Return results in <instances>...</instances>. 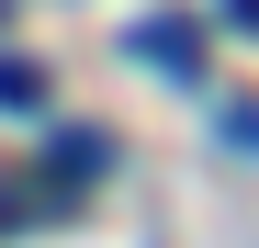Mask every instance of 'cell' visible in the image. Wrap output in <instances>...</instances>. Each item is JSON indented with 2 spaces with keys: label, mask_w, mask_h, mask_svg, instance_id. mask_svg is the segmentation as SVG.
<instances>
[{
  "label": "cell",
  "mask_w": 259,
  "mask_h": 248,
  "mask_svg": "<svg viewBox=\"0 0 259 248\" xmlns=\"http://www.w3.org/2000/svg\"><path fill=\"white\" fill-rule=\"evenodd\" d=\"M124 46H136L147 68H169V79H203V34H192V23H136Z\"/></svg>",
  "instance_id": "1"
},
{
  "label": "cell",
  "mask_w": 259,
  "mask_h": 248,
  "mask_svg": "<svg viewBox=\"0 0 259 248\" xmlns=\"http://www.w3.org/2000/svg\"><path fill=\"white\" fill-rule=\"evenodd\" d=\"M46 170H57V181H102V170H113V136H57Z\"/></svg>",
  "instance_id": "2"
},
{
  "label": "cell",
  "mask_w": 259,
  "mask_h": 248,
  "mask_svg": "<svg viewBox=\"0 0 259 248\" xmlns=\"http://www.w3.org/2000/svg\"><path fill=\"white\" fill-rule=\"evenodd\" d=\"M0 113H46V68L34 57H0Z\"/></svg>",
  "instance_id": "3"
},
{
  "label": "cell",
  "mask_w": 259,
  "mask_h": 248,
  "mask_svg": "<svg viewBox=\"0 0 259 248\" xmlns=\"http://www.w3.org/2000/svg\"><path fill=\"white\" fill-rule=\"evenodd\" d=\"M226 147H259V102H226Z\"/></svg>",
  "instance_id": "4"
},
{
  "label": "cell",
  "mask_w": 259,
  "mask_h": 248,
  "mask_svg": "<svg viewBox=\"0 0 259 248\" xmlns=\"http://www.w3.org/2000/svg\"><path fill=\"white\" fill-rule=\"evenodd\" d=\"M226 34H259V0H226Z\"/></svg>",
  "instance_id": "5"
},
{
  "label": "cell",
  "mask_w": 259,
  "mask_h": 248,
  "mask_svg": "<svg viewBox=\"0 0 259 248\" xmlns=\"http://www.w3.org/2000/svg\"><path fill=\"white\" fill-rule=\"evenodd\" d=\"M0 12H12V0H0Z\"/></svg>",
  "instance_id": "6"
}]
</instances>
